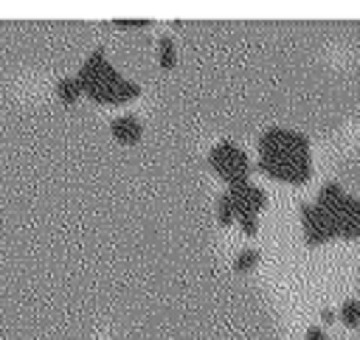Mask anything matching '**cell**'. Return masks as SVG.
Segmentation results:
<instances>
[{
    "label": "cell",
    "mask_w": 360,
    "mask_h": 340,
    "mask_svg": "<svg viewBox=\"0 0 360 340\" xmlns=\"http://www.w3.org/2000/svg\"><path fill=\"white\" fill-rule=\"evenodd\" d=\"M259 169L281 183L304 185L312 177L309 140L301 132L270 126L259 138Z\"/></svg>",
    "instance_id": "obj_1"
},
{
    "label": "cell",
    "mask_w": 360,
    "mask_h": 340,
    "mask_svg": "<svg viewBox=\"0 0 360 340\" xmlns=\"http://www.w3.org/2000/svg\"><path fill=\"white\" fill-rule=\"evenodd\" d=\"M82 93H87L93 101L98 104H124L129 98H135L141 93V87L129 79H124L110 62H107V53L104 48H96L84 65L79 67V76H76Z\"/></svg>",
    "instance_id": "obj_2"
},
{
    "label": "cell",
    "mask_w": 360,
    "mask_h": 340,
    "mask_svg": "<svg viewBox=\"0 0 360 340\" xmlns=\"http://www.w3.org/2000/svg\"><path fill=\"white\" fill-rule=\"evenodd\" d=\"M208 166L217 171V177H222L231 185H239V183H248L250 180V160L248 155L231 143V140H222L217 143L211 152H208Z\"/></svg>",
    "instance_id": "obj_3"
},
{
    "label": "cell",
    "mask_w": 360,
    "mask_h": 340,
    "mask_svg": "<svg viewBox=\"0 0 360 340\" xmlns=\"http://www.w3.org/2000/svg\"><path fill=\"white\" fill-rule=\"evenodd\" d=\"M301 211V225H304V239L309 244H321V242H329L332 236H338V228H335V216L323 208H318L315 202H301L298 205Z\"/></svg>",
    "instance_id": "obj_4"
},
{
    "label": "cell",
    "mask_w": 360,
    "mask_h": 340,
    "mask_svg": "<svg viewBox=\"0 0 360 340\" xmlns=\"http://www.w3.org/2000/svg\"><path fill=\"white\" fill-rule=\"evenodd\" d=\"M225 194H228L236 216H242V214H256L259 216V211L267 205V194L259 185H253L250 180L248 183H239V185H231Z\"/></svg>",
    "instance_id": "obj_5"
},
{
    "label": "cell",
    "mask_w": 360,
    "mask_h": 340,
    "mask_svg": "<svg viewBox=\"0 0 360 340\" xmlns=\"http://www.w3.org/2000/svg\"><path fill=\"white\" fill-rule=\"evenodd\" d=\"M335 228L338 236L360 239V197H346V202L335 214Z\"/></svg>",
    "instance_id": "obj_6"
},
{
    "label": "cell",
    "mask_w": 360,
    "mask_h": 340,
    "mask_svg": "<svg viewBox=\"0 0 360 340\" xmlns=\"http://www.w3.org/2000/svg\"><path fill=\"white\" fill-rule=\"evenodd\" d=\"M110 129H112V138L124 146H132L143 138V124L138 121V115H118V118H112Z\"/></svg>",
    "instance_id": "obj_7"
},
{
    "label": "cell",
    "mask_w": 360,
    "mask_h": 340,
    "mask_svg": "<svg viewBox=\"0 0 360 340\" xmlns=\"http://www.w3.org/2000/svg\"><path fill=\"white\" fill-rule=\"evenodd\" d=\"M158 65H160V70H172L177 65V48L169 34H163L158 39Z\"/></svg>",
    "instance_id": "obj_8"
},
{
    "label": "cell",
    "mask_w": 360,
    "mask_h": 340,
    "mask_svg": "<svg viewBox=\"0 0 360 340\" xmlns=\"http://www.w3.org/2000/svg\"><path fill=\"white\" fill-rule=\"evenodd\" d=\"M56 96H59L65 104H73V101H79V96H82V87H79L76 76H65V79H59V81H56Z\"/></svg>",
    "instance_id": "obj_9"
},
{
    "label": "cell",
    "mask_w": 360,
    "mask_h": 340,
    "mask_svg": "<svg viewBox=\"0 0 360 340\" xmlns=\"http://www.w3.org/2000/svg\"><path fill=\"white\" fill-rule=\"evenodd\" d=\"M256 264H259V250H253V247L239 250L236 259H233V270H236V273H248V270H253Z\"/></svg>",
    "instance_id": "obj_10"
},
{
    "label": "cell",
    "mask_w": 360,
    "mask_h": 340,
    "mask_svg": "<svg viewBox=\"0 0 360 340\" xmlns=\"http://www.w3.org/2000/svg\"><path fill=\"white\" fill-rule=\"evenodd\" d=\"M338 315H340V320H343L346 326H352V329L360 326V303H357V301H343Z\"/></svg>",
    "instance_id": "obj_11"
},
{
    "label": "cell",
    "mask_w": 360,
    "mask_h": 340,
    "mask_svg": "<svg viewBox=\"0 0 360 340\" xmlns=\"http://www.w3.org/2000/svg\"><path fill=\"white\" fill-rule=\"evenodd\" d=\"M217 219H219V225H231V222H236V211H233L228 194H222V197L217 200Z\"/></svg>",
    "instance_id": "obj_12"
},
{
    "label": "cell",
    "mask_w": 360,
    "mask_h": 340,
    "mask_svg": "<svg viewBox=\"0 0 360 340\" xmlns=\"http://www.w3.org/2000/svg\"><path fill=\"white\" fill-rule=\"evenodd\" d=\"M236 225L242 228V233L253 236V233L259 230V216H256V214H242V216H236Z\"/></svg>",
    "instance_id": "obj_13"
},
{
    "label": "cell",
    "mask_w": 360,
    "mask_h": 340,
    "mask_svg": "<svg viewBox=\"0 0 360 340\" xmlns=\"http://www.w3.org/2000/svg\"><path fill=\"white\" fill-rule=\"evenodd\" d=\"M304 340H326V332H323L321 326H309V329L304 332Z\"/></svg>",
    "instance_id": "obj_14"
},
{
    "label": "cell",
    "mask_w": 360,
    "mask_h": 340,
    "mask_svg": "<svg viewBox=\"0 0 360 340\" xmlns=\"http://www.w3.org/2000/svg\"><path fill=\"white\" fill-rule=\"evenodd\" d=\"M118 28H146L149 22L146 20H115Z\"/></svg>",
    "instance_id": "obj_15"
},
{
    "label": "cell",
    "mask_w": 360,
    "mask_h": 340,
    "mask_svg": "<svg viewBox=\"0 0 360 340\" xmlns=\"http://www.w3.org/2000/svg\"><path fill=\"white\" fill-rule=\"evenodd\" d=\"M321 320H323V323H332V320H335V312H332V309H323V312H321Z\"/></svg>",
    "instance_id": "obj_16"
}]
</instances>
